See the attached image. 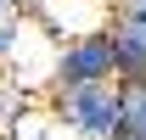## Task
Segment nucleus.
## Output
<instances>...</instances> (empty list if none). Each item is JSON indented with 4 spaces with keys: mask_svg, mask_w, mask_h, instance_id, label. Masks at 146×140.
<instances>
[{
    "mask_svg": "<svg viewBox=\"0 0 146 140\" xmlns=\"http://www.w3.org/2000/svg\"><path fill=\"white\" fill-rule=\"evenodd\" d=\"M45 112L73 140H118V84L45 90Z\"/></svg>",
    "mask_w": 146,
    "mask_h": 140,
    "instance_id": "obj_1",
    "label": "nucleus"
},
{
    "mask_svg": "<svg viewBox=\"0 0 146 140\" xmlns=\"http://www.w3.org/2000/svg\"><path fill=\"white\" fill-rule=\"evenodd\" d=\"M84 84H112V45H107V22L84 28L56 45L51 56V90H84Z\"/></svg>",
    "mask_w": 146,
    "mask_h": 140,
    "instance_id": "obj_2",
    "label": "nucleus"
},
{
    "mask_svg": "<svg viewBox=\"0 0 146 140\" xmlns=\"http://www.w3.org/2000/svg\"><path fill=\"white\" fill-rule=\"evenodd\" d=\"M107 45H112V84H146V22L107 17Z\"/></svg>",
    "mask_w": 146,
    "mask_h": 140,
    "instance_id": "obj_3",
    "label": "nucleus"
},
{
    "mask_svg": "<svg viewBox=\"0 0 146 140\" xmlns=\"http://www.w3.org/2000/svg\"><path fill=\"white\" fill-rule=\"evenodd\" d=\"M118 140H146V84H118Z\"/></svg>",
    "mask_w": 146,
    "mask_h": 140,
    "instance_id": "obj_4",
    "label": "nucleus"
},
{
    "mask_svg": "<svg viewBox=\"0 0 146 140\" xmlns=\"http://www.w3.org/2000/svg\"><path fill=\"white\" fill-rule=\"evenodd\" d=\"M28 112V95L17 90V79H0V129L17 135V118Z\"/></svg>",
    "mask_w": 146,
    "mask_h": 140,
    "instance_id": "obj_5",
    "label": "nucleus"
},
{
    "mask_svg": "<svg viewBox=\"0 0 146 140\" xmlns=\"http://www.w3.org/2000/svg\"><path fill=\"white\" fill-rule=\"evenodd\" d=\"M51 6L56 0H0V11H6V17H23V22L39 17V11H51Z\"/></svg>",
    "mask_w": 146,
    "mask_h": 140,
    "instance_id": "obj_6",
    "label": "nucleus"
},
{
    "mask_svg": "<svg viewBox=\"0 0 146 140\" xmlns=\"http://www.w3.org/2000/svg\"><path fill=\"white\" fill-rule=\"evenodd\" d=\"M112 17H135V22H146V0H112Z\"/></svg>",
    "mask_w": 146,
    "mask_h": 140,
    "instance_id": "obj_7",
    "label": "nucleus"
},
{
    "mask_svg": "<svg viewBox=\"0 0 146 140\" xmlns=\"http://www.w3.org/2000/svg\"><path fill=\"white\" fill-rule=\"evenodd\" d=\"M0 140H23V135H11V129H0Z\"/></svg>",
    "mask_w": 146,
    "mask_h": 140,
    "instance_id": "obj_8",
    "label": "nucleus"
}]
</instances>
